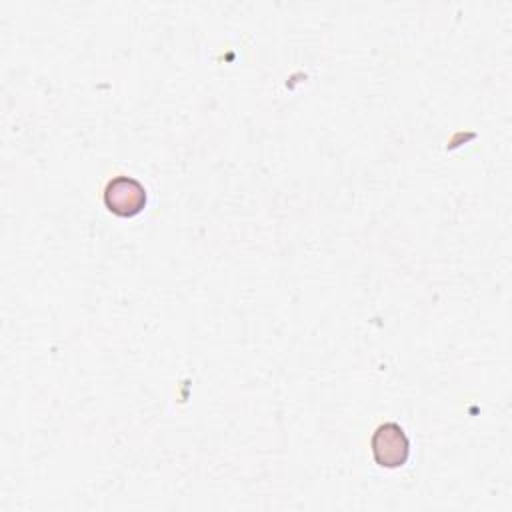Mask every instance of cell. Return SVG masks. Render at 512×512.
Instances as JSON below:
<instances>
[{
    "instance_id": "7a4b0ae2",
    "label": "cell",
    "mask_w": 512,
    "mask_h": 512,
    "mask_svg": "<svg viewBox=\"0 0 512 512\" xmlns=\"http://www.w3.org/2000/svg\"><path fill=\"white\" fill-rule=\"evenodd\" d=\"M370 448L374 462L382 468H400L410 456V440L396 422L380 424L370 438Z\"/></svg>"
},
{
    "instance_id": "6da1fadb",
    "label": "cell",
    "mask_w": 512,
    "mask_h": 512,
    "mask_svg": "<svg viewBox=\"0 0 512 512\" xmlns=\"http://www.w3.org/2000/svg\"><path fill=\"white\" fill-rule=\"evenodd\" d=\"M102 200H104V206L114 216L132 218L144 210L148 196H146V188L140 180L120 174L106 182Z\"/></svg>"
}]
</instances>
